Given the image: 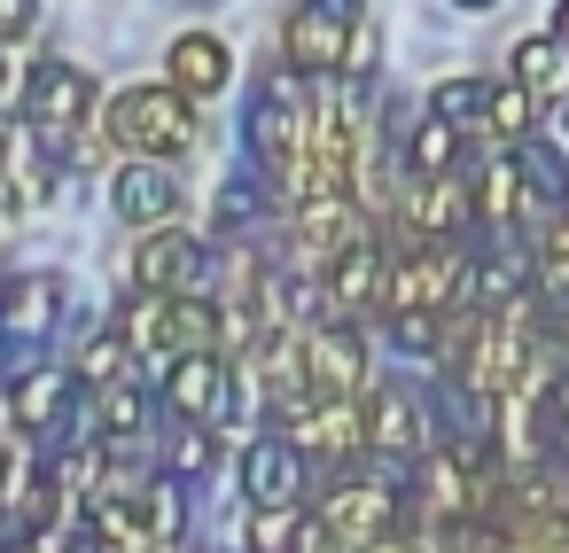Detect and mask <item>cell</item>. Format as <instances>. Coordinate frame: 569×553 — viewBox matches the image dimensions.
Here are the masks:
<instances>
[{
  "label": "cell",
  "instance_id": "obj_1",
  "mask_svg": "<svg viewBox=\"0 0 569 553\" xmlns=\"http://www.w3.org/2000/svg\"><path fill=\"white\" fill-rule=\"evenodd\" d=\"M312 125H320V87H312V71H266V87H258V102H250V149H258V164L289 188L297 180V164H305V149H312Z\"/></svg>",
  "mask_w": 569,
  "mask_h": 553
},
{
  "label": "cell",
  "instance_id": "obj_2",
  "mask_svg": "<svg viewBox=\"0 0 569 553\" xmlns=\"http://www.w3.org/2000/svg\"><path fill=\"white\" fill-rule=\"evenodd\" d=\"M102 133H110V149H126V157H188L196 149V94H180V87H133V94H118L110 110H102Z\"/></svg>",
  "mask_w": 569,
  "mask_h": 553
},
{
  "label": "cell",
  "instance_id": "obj_3",
  "mask_svg": "<svg viewBox=\"0 0 569 553\" xmlns=\"http://www.w3.org/2000/svg\"><path fill=\"white\" fill-rule=\"evenodd\" d=\"M87 110H94V79L71 71V63H40V71H24V87H17V118H24L32 133H48V141L79 133Z\"/></svg>",
  "mask_w": 569,
  "mask_h": 553
},
{
  "label": "cell",
  "instance_id": "obj_4",
  "mask_svg": "<svg viewBox=\"0 0 569 553\" xmlns=\"http://www.w3.org/2000/svg\"><path fill=\"white\" fill-rule=\"evenodd\" d=\"M281 48H289V71L343 79V71L359 63V24H351V17H336L328 0H305V9L289 17V32H281Z\"/></svg>",
  "mask_w": 569,
  "mask_h": 553
},
{
  "label": "cell",
  "instance_id": "obj_5",
  "mask_svg": "<svg viewBox=\"0 0 569 553\" xmlns=\"http://www.w3.org/2000/svg\"><path fill=\"white\" fill-rule=\"evenodd\" d=\"M126 281H133V289H149V296H196V289L211 281V242L157 227V234H149V242L133 250Z\"/></svg>",
  "mask_w": 569,
  "mask_h": 553
},
{
  "label": "cell",
  "instance_id": "obj_6",
  "mask_svg": "<svg viewBox=\"0 0 569 553\" xmlns=\"http://www.w3.org/2000/svg\"><path fill=\"white\" fill-rule=\"evenodd\" d=\"M320 522H328L336 553H367L375 537H390V530H398V491H390V483H375V475L336 483V491L320 499Z\"/></svg>",
  "mask_w": 569,
  "mask_h": 553
},
{
  "label": "cell",
  "instance_id": "obj_7",
  "mask_svg": "<svg viewBox=\"0 0 569 553\" xmlns=\"http://www.w3.org/2000/svg\"><path fill=\"white\" fill-rule=\"evenodd\" d=\"M110 203H118L126 227H149V234H157V227L180 211V180H172L164 157H126L118 180H110Z\"/></svg>",
  "mask_w": 569,
  "mask_h": 553
},
{
  "label": "cell",
  "instance_id": "obj_8",
  "mask_svg": "<svg viewBox=\"0 0 569 553\" xmlns=\"http://www.w3.org/2000/svg\"><path fill=\"white\" fill-rule=\"evenodd\" d=\"M227 366L211 359V351H172V366H164V405L180 413V421H196V429H211L219 413H227Z\"/></svg>",
  "mask_w": 569,
  "mask_h": 553
},
{
  "label": "cell",
  "instance_id": "obj_9",
  "mask_svg": "<svg viewBox=\"0 0 569 553\" xmlns=\"http://www.w3.org/2000/svg\"><path fill=\"white\" fill-rule=\"evenodd\" d=\"M297 483H305V444L297 436H258L242 452V499L250 506H297Z\"/></svg>",
  "mask_w": 569,
  "mask_h": 553
},
{
  "label": "cell",
  "instance_id": "obj_10",
  "mask_svg": "<svg viewBox=\"0 0 569 553\" xmlns=\"http://www.w3.org/2000/svg\"><path fill=\"white\" fill-rule=\"evenodd\" d=\"M320 281H328V312H336V320H351V312H367V304H390V258H382L375 242L343 250Z\"/></svg>",
  "mask_w": 569,
  "mask_h": 553
},
{
  "label": "cell",
  "instance_id": "obj_11",
  "mask_svg": "<svg viewBox=\"0 0 569 553\" xmlns=\"http://www.w3.org/2000/svg\"><path fill=\"white\" fill-rule=\"evenodd\" d=\"M468 219H483L468 188H452V180H413V195H406V234H413V242H452V234H468Z\"/></svg>",
  "mask_w": 569,
  "mask_h": 553
},
{
  "label": "cell",
  "instance_id": "obj_12",
  "mask_svg": "<svg viewBox=\"0 0 569 553\" xmlns=\"http://www.w3.org/2000/svg\"><path fill=\"white\" fill-rule=\"evenodd\" d=\"M359 382H367L359 320H328V328H312V390H320V398H351Z\"/></svg>",
  "mask_w": 569,
  "mask_h": 553
},
{
  "label": "cell",
  "instance_id": "obj_13",
  "mask_svg": "<svg viewBox=\"0 0 569 553\" xmlns=\"http://www.w3.org/2000/svg\"><path fill=\"white\" fill-rule=\"evenodd\" d=\"M367 444L375 452H390V460H421L429 452V421H421V398L413 390H375V405H367Z\"/></svg>",
  "mask_w": 569,
  "mask_h": 553
},
{
  "label": "cell",
  "instance_id": "obj_14",
  "mask_svg": "<svg viewBox=\"0 0 569 553\" xmlns=\"http://www.w3.org/2000/svg\"><path fill=\"white\" fill-rule=\"evenodd\" d=\"M71 382H79V374L24 366L17 390H9V421H17V436H48V429H63V413H71Z\"/></svg>",
  "mask_w": 569,
  "mask_h": 553
},
{
  "label": "cell",
  "instance_id": "obj_15",
  "mask_svg": "<svg viewBox=\"0 0 569 553\" xmlns=\"http://www.w3.org/2000/svg\"><path fill=\"white\" fill-rule=\"evenodd\" d=\"M164 71H172V87L180 94H219L227 79H234V56H227V40H211V32H180L172 40V56H164Z\"/></svg>",
  "mask_w": 569,
  "mask_h": 553
},
{
  "label": "cell",
  "instance_id": "obj_16",
  "mask_svg": "<svg viewBox=\"0 0 569 553\" xmlns=\"http://www.w3.org/2000/svg\"><path fill=\"white\" fill-rule=\"evenodd\" d=\"M289 429H297V444H312V460H351V452L367 444V413H359L351 398H328V405L297 413Z\"/></svg>",
  "mask_w": 569,
  "mask_h": 553
},
{
  "label": "cell",
  "instance_id": "obj_17",
  "mask_svg": "<svg viewBox=\"0 0 569 553\" xmlns=\"http://www.w3.org/2000/svg\"><path fill=\"white\" fill-rule=\"evenodd\" d=\"M522 203H530V164H522V157H491V164L476 172V211L499 219V227H515Z\"/></svg>",
  "mask_w": 569,
  "mask_h": 553
},
{
  "label": "cell",
  "instance_id": "obj_18",
  "mask_svg": "<svg viewBox=\"0 0 569 553\" xmlns=\"http://www.w3.org/2000/svg\"><path fill=\"white\" fill-rule=\"evenodd\" d=\"M126 366H133V335H126V320H118V328H94V335H87V351H79L71 374H79L87 390H110V382H126Z\"/></svg>",
  "mask_w": 569,
  "mask_h": 553
},
{
  "label": "cell",
  "instance_id": "obj_19",
  "mask_svg": "<svg viewBox=\"0 0 569 553\" xmlns=\"http://www.w3.org/2000/svg\"><path fill=\"white\" fill-rule=\"evenodd\" d=\"M515 79L538 94V102H553L561 87H569V40L553 32V40H522L515 48Z\"/></svg>",
  "mask_w": 569,
  "mask_h": 553
},
{
  "label": "cell",
  "instance_id": "obj_20",
  "mask_svg": "<svg viewBox=\"0 0 569 553\" xmlns=\"http://www.w3.org/2000/svg\"><path fill=\"white\" fill-rule=\"evenodd\" d=\"M530 110H538V94H530L522 79H499V87H491V110H483V133H491L499 149H515V141H530Z\"/></svg>",
  "mask_w": 569,
  "mask_h": 553
},
{
  "label": "cell",
  "instance_id": "obj_21",
  "mask_svg": "<svg viewBox=\"0 0 569 553\" xmlns=\"http://www.w3.org/2000/svg\"><path fill=\"white\" fill-rule=\"evenodd\" d=\"M406 164H413V180H452V164H460V125L429 110V125L413 133V149H406Z\"/></svg>",
  "mask_w": 569,
  "mask_h": 553
},
{
  "label": "cell",
  "instance_id": "obj_22",
  "mask_svg": "<svg viewBox=\"0 0 569 553\" xmlns=\"http://www.w3.org/2000/svg\"><path fill=\"white\" fill-rule=\"evenodd\" d=\"M227 335V312L196 289V296H172V351H211Z\"/></svg>",
  "mask_w": 569,
  "mask_h": 553
},
{
  "label": "cell",
  "instance_id": "obj_23",
  "mask_svg": "<svg viewBox=\"0 0 569 553\" xmlns=\"http://www.w3.org/2000/svg\"><path fill=\"white\" fill-rule=\"evenodd\" d=\"M126 335H133V351H172V296L133 289V304H126Z\"/></svg>",
  "mask_w": 569,
  "mask_h": 553
},
{
  "label": "cell",
  "instance_id": "obj_24",
  "mask_svg": "<svg viewBox=\"0 0 569 553\" xmlns=\"http://www.w3.org/2000/svg\"><path fill=\"white\" fill-rule=\"evenodd\" d=\"M63 304V281H48V273H24L17 281V296H9V320L32 335V328H48V312Z\"/></svg>",
  "mask_w": 569,
  "mask_h": 553
},
{
  "label": "cell",
  "instance_id": "obj_25",
  "mask_svg": "<svg viewBox=\"0 0 569 553\" xmlns=\"http://www.w3.org/2000/svg\"><path fill=\"white\" fill-rule=\"evenodd\" d=\"M429 110H437V118H452V125H460V118H483V110H491V87H483V79H445Z\"/></svg>",
  "mask_w": 569,
  "mask_h": 553
},
{
  "label": "cell",
  "instance_id": "obj_26",
  "mask_svg": "<svg viewBox=\"0 0 569 553\" xmlns=\"http://www.w3.org/2000/svg\"><path fill=\"white\" fill-rule=\"evenodd\" d=\"M94 398H102V429H110V436H133V429L149 421V405H141L133 382H110V390H94Z\"/></svg>",
  "mask_w": 569,
  "mask_h": 553
},
{
  "label": "cell",
  "instance_id": "obj_27",
  "mask_svg": "<svg viewBox=\"0 0 569 553\" xmlns=\"http://www.w3.org/2000/svg\"><path fill=\"white\" fill-rule=\"evenodd\" d=\"M141 506H149L157 537L172 545V530H180V483H172V475H164V483H141Z\"/></svg>",
  "mask_w": 569,
  "mask_h": 553
},
{
  "label": "cell",
  "instance_id": "obj_28",
  "mask_svg": "<svg viewBox=\"0 0 569 553\" xmlns=\"http://www.w3.org/2000/svg\"><path fill=\"white\" fill-rule=\"evenodd\" d=\"M203 467H211V436H203V429H188V436L172 444V475H203Z\"/></svg>",
  "mask_w": 569,
  "mask_h": 553
},
{
  "label": "cell",
  "instance_id": "obj_29",
  "mask_svg": "<svg viewBox=\"0 0 569 553\" xmlns=\"http://www.w3.org/2000/svg\"><path fill=\"white\" fill-rule=\"evenodd\" d=\"M0 32L24 40V32H32V0H0Z\"/></svg>",
  "mask_w": 569,
  "mask_h": 553
},
{
  "label": "cell",
  "instance_id": "obj_30",
  "mask_svg": "<svg viewBox=\"0 0 569 553\" xmlns=\"http://www.w3.org/2000/svg\"><path fill=\"white\" fill-rule=\"evenodd\" d=\"M553 32H561V40H569V0H561V9H553Z\"/></svg>",
  "mask_w": 569,
  "mask_h": 553
},
{
  "label": "cell",
  "instance_id": "obj_31",
  "mask_svg": "<svg viewBox=\"0 0 569 553\" xmlns=\"http://www.w3.org/2000/svg\"><path fill=\"white\" fill-rule=\"evenodd\" d=\"M460 9H491V0H460Z\"/></svg>",
  "mask_w": 569,
  "mask_h": 553
}]
</instances>
